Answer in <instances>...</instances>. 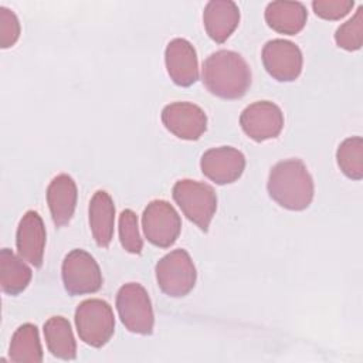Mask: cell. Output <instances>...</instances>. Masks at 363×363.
Returning a JSON list of instances; mask_svg holds the SVG:
<instances>
[{
    "label": "cell",
    "instance_id": "cell-25",
    "mask_svg": "<svg viewBox=\"0 0 363 363\" xmlns=\"http://www.w3.org/2000/svg\"><path fill=\"white\" fill-rule=\"evenodd\" d=\"M354 6L353 0H313L315 14L323 20H340L347 16Z\"/></svg>",
    "mask_w": 363,
    "mask_h": 363
},
{
    "label": "cell",
    "instance_id": "cell-14",
    "mask_svg": "<svg viewBox=\"0 0 363 363\" xmlns=\"http://www.w3.org/2000/svg\"><path fill=\"white\" fill-rule=\"evenodd\" d=\"M16 247L24 261L34 267H41L45 248V227L37 211L28 210L21 217L16 233Z\"/></svg>",
    "mask_w": 363,
    "mask_h": 363
},
{
    "label": "cell",
    "instance_id": "cell-11",
    "mask_svg": "<svg viewBox=\"0 0 363 363\" xmlns=\"http://www.w3.org/2000/svg\"><path fill=\"white\" fill-rule=\"evenodd\" d=\"M164 128L183 140H197L207 129V115L191 102H173L163 108Z\"/></svg>",
    "mask_w": 363,
    "mask_h": 363
},
{
    "label": "cell",
    "instance_id": "cell-3",
    "mask_svg": "<svg viewBox=\"0 0 363 363\" xmlns=\"http://www.w3.org/2000/svg\"><path fill=\"white\" fill-rule=\"evenodd\" d=\"M172 194L183 214L206 233L217 210L214 189L203 182L182 179L174 183Z\"/></svg>",
    "mask_w": 363,
    "mask_h": 363
},
{
    "label": "cell",
    "instance_id": "cell-2",
    "mask_svg": "<svg viewBox=\"0 0 363 363\" xmlns=\"http://www.w3.org/2000/svg\"><path fill=\"white\" fill-rule=\"evenodd\" d=\"M267 189L277 204L292 211L308 208L315 193L313 179L299 159H286L272 166Z\"/></svg>",
    "mask_w": 363,
    "mask_h": 363
},
{
    "label": "cell",
    "instance_id": "cell-22",
    "mask_svg": "<svg viewBox=\"0 0 363 363\" xmlns=\"http://www.w3.org/2000/svg\"><path fill=\"white\" fill-rule=\"evenodd\" d=\"M336 162L345 176L360 180L363 177V139L360 136L345 139L336 150Z\"/></svg>",
    "mask_w": 363,
    "mask_h": 363
},
{
    "label": "cell",
    "instance_id": "cell-6",
    "mask_svg": "<svg viewBox=\"0 0 363 363\" xmlns=\"http://www.w3.org/2000/svg\"><path fill=\"white\" fill-rule=\"evenodd\" d=\"M116 311L121 322L132 333L150 335L155 315L147 291L136 282L125 284L116 294Z\"/></svg>",
    "mask_w": 363,
    "mask_h": 363
},
{
    "label": "cell",
    "instance_id": "cell-21",
    "mask_svg": "<svg viewBox=\"0 0 363 363\" xmlns=\"http://www.w3.org/2000/svg\"><path fill=\"white\" fill-rule=\"evenodd\" d=\"M9 357L14 363L43 362V347L35 325L24 323L16 329L9 347Z\"/></svg>",
    "mask_w": 363,
    "mask_h": 363
},
{
    "label": "cell",
    "instance_id": "cell-19",
    "mask_svg": "<svg viewBox=\"0 0 363 363\" xmlns=\"http://www.w3.org/2000/svg\"><path fill=\"white\" fill-rule=\"evenodd\" d=\"M33 272L20 255L11 250L0 251V285L4 294L18 295L30 284Z\"/></svg>",
    "mask_w": 363,
    "mask_h": 363
},
{
    "label": "cell",
    "instance_id": "cell-20",
    "mask_svg": "<svg viewBox=\"0 0 363 363\" xmlns=\"http://www.w3.org/2000/svg\"><path fill=\"white\" fill-rule=\"evenodd\" d=\"M44 337L52 356L62 360H74L77 357L72 329L64 316H52L44 323Z\"/></svg>",
    "mask_w": 363,
    "mask_h": 363
},
{
    "label": "cell",
    "instance_id": "cell-23",
    "mask_svg": "<svg viewBox=\"0 0 363 363\" xmlns=\"http://www.w3.org/2000/svg\"><path fill=\"white\" fill-rule=\"evenodd\" d=\"M337 47L346 51H356L363 44V6L357 9L354 16L337 27L335 33Z\"/></svg>",
    "mask_w": 363,
    "mask_h": 363
},
{
    "label": "cell",
    "instance_id": "cell-15",
    "mask_svg": "<svg viewBox=\"0 0 363 363\" xmlns=\"http://www.w3.org/2000/svg\"><path fill=\"white\" fill-rule=\"evenodd\" d=\"M78 190L74 179L65 173L55 176L47 187V203L57 227L69 223L77 207Z\"/></svg>",
    "mask_w": 363,
    "mask_h": 363
},
{
    "label": "cell",
    "instance_id": "cell-4",
    "mask_svg": "<svg viewBox=\"0 0 363 363\" xmlns=\"http://www.w3.org/2000/svg\"><path fill=\"white\" fill-rule=\"evenodd\" d=\"M75 326L84 343L92 347H102L115 332L113 311L102 299L82 301L75 309Z\"/></svg>",
    "mask_w": 363,
    "mask_h": 363
},
{
    "label": "cell",
    "instance_id": "cell-12",
    "mask_svg": "<svg viewBox=\"0 0 363 363\" xmlns=\"http://www.w3.org/2000/svg\"><path fill=\"white\" fill-rule=\"evenodd\" d=\"M203 174L216 184H230L238 180L245 169V156L235 147H211L200 159Z\"/></svg>",
    "mask_w": 363,
    "mask_h": 363
},
{
    "label": "cell",
    "instance_id": "cell-24",
    "mask_svg": "<svg viewBox=\"0 0 363 363\" xmlns=\"http://www.w3.org/2000/svg\"><path fill=\"white\" fill-rule=\"evenodd\" d=\"M119 241L123 250L130 254H140L143 241L139 234L138 216L130 208H126L119 216Z\"/></svg>",
    "mask_w": 363,
    "mask_h": 363
},
{
    "label": "cell",
    "instance_id": "cell-18",
    "mask_svg": "<svg viewBox=\"0 0 363 363\" xmlns=\"http://www.w3.org/2000/svg\"><path fill=\"white\" fill-rule=\"evenodd\" d=\"M308 11L301 1H271L265 9V21L277 33L295 35L306 24Z\"/></svg>",
    "mask_w": 363,
    "mask_h": 363
},
{
    "label": "cell",
    "instance_id": "cell-5",
    "mask_svg": "<svg viewBox=\"0 0 363 363\" xmlns=\"http://www.w3.org/2000/svg\"><path fill=\"white\" fill-rule=\"evenodd\" d=\"M156 281L162 292L169 296L180 298L187 295L196 285L197 272L190 254L177 248L162 257L156 267Z\"/></svg>",
    "mask_w": 363,
    "mask_h": 363
},
{
    "label": "cell",
    "instance_id": "cell-1",
    "mask_svg": "<svg viewBox=\"0 0 363 363\" xmlns=\"http://www.w3.org/2000/svg\"><path fill=\"white\" fill-rule=\"evenodd\" d=\"M201 78L204 86L223 99L244 96L251 85V69L235 51L218 50L203 62Z\"/></svg>",
    "mask_w": 363,
    "mask_h": 363
},
{
    "label": "cell",
    "instance_id": "cell-13",
    "mask_svg": "<svg viewBox=\"0 0 363 363\" xmlns=\"http://www.w3.org/2000/svg\"><path fill=\"white\" fill-rule=\"evenodd\" d=\"M170 79L179 86H190L199 79V61L194 47L184 38H173L164 50Z\"/></svg>",
    "mask_w": 363,
    "mask_h": 363
},
{
    "label": "cell",
    "instance_id": "cell-16",
    "mask_svg": "<svg viewBox=\"0 0 363 363\" xmlns=\"http://www.w3.org/2000/svg\"><path fill=\"white\" fill-rule=\"evenodd\" d=\"M203 23L213 41L224 43L240 23V9L231 0H211L204 7Z\"/></svg>",
    "mask_w": 363,
    "mask_h": 363
},
{
    "label": "cell",
    "instance_id": "cell-8",
    "mask_svg": "<svg viewBox=\"0 0 363 363\" xmlns=\"http://www.w3.org/2000/svg\"><path fill=\"white\" fill-rule=\"evenodd\" d=\"M142 227L150 244L159 248H169L179 238L182 220L169 201L152 200L143 210Z\"/></svg>",
    "mask_w": 363,
    "mask_h": 363
},
{
    "label": "cell",
    "instance_id": "cell-26",
    "mask_svg": "<svg viewBox=\"0 0 363 363\" xmlns=\"http://www.w3.org/2000/svg\"><path fill=\"white\" fill-rule=\"evenodd\" d=\"M20 37V21L16 13L0 6V47L9 48L16 44Z\"/></svg>",
    "mask_w": 363,
    "mask_h": 363
},
{
    "label": "cell",
    "instance_id": "cell-7",
    "mask_svg": "<svg viewBox=\"0 0 363 363\" xmlns=\"http://www.w3.org/2000/svg\"><path fill=\"white\" fill-rule=\"evenodd\" d=\"M64 288L69 295L98 292L102 286V272L95 258L84 250L69 251L61 267Z\"/></svg>",
    "mask_w": 363,
    "mask_h": 363
},
{
    "label": "cell",
    "instance_id": "cell-9",
    "mask_svg": "<svg viewBox=\"0 0 363 363\" xmlns=\"http://www.w3.org/2000/svg\"><path fill=\"white\" fill-rule=\"evenodd\" d=\"M262 64L267 72L277 81H295L302 71V52L299 47L288 40H269L261 52Z\"/></svg>",
    "mask_w": 363,
    "mask_h": 363
},
{
    "label": "cell",
    "instance_id": "cell-10",
    "mask_svg": "<svg viewBox=\"0 0 363 363\" xmlns=\"http://www.w3.org/2000/svg\"><path fill=\"white\" fill-rule=\"evenodd\" d=\"M240 125L244 133L255 142L275 139L284 128V113L274 102L257 101L241 112Z\"/></svg>",
    "mask_w": 363,
    "mask_h": 363
},
{
    "label": "cell",
    "instance_id": "cell-17",
    "mask_svg": "<svg viewBox=\"0 0 363 363\" xmlns=\"http://www.w3.org/2000/svg\"><path fill=\"white\" fill-rule=\"evenodd\" d=\"M88 218L96 245L106 248L113 237L115 206L112 197L105 190H98L92 196L88 207Z\"/></svg>",
    "mask_w": 363,
    "mask_h": 363
}]
</instances>
